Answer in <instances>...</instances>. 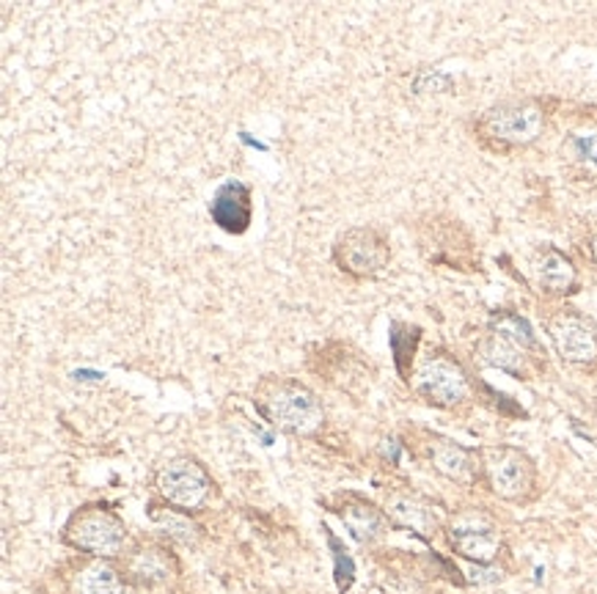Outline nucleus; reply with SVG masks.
<instances>
[{
    "mask_svg": "<svg viewBox=\"0 0 597 594\" xmlns=\"http://www.w3.org/2000/svg\"><path fill=\"white\" fill-rule=\"evenodd\" d=\"M422 451L427 466L447 482L460 484V487H474L482 482L479 451L468 449L463 443L447 435H436V432H424Z\"/></svg>",
    "mask_w": 597,
    "mask_h": 594,
    "instance_id": "nucleus-12",
    "label": "nucleus"
},
{
    "mask_svg": "<svg viewBox=\"0 0 597 594\" xmlns=\"http://www.w3.org/2000/svg\"><path fill=\"white\" fill-rule=\"evenodd\" d=\"M589 253H592V262H595V268H597V226L592 228V234H589Z\"/></svg>",
    "mask_w": 597,
    "mask_h": 594,
    "instance_id": "nucleus-21",
    "label": "nucleus"
},
{
    "mask_svg": "<svg viewBox=\"0 0 597 594\" xmlns=\"http://www.w3.org/2000/svg\"><path fill=\"white\" fill-rule=\"evenodd\" d=\"M548 127V111L537 97H510L485 108L474 122L482 144L494 149H528L543 138Z\"/></svg>",
    "mask_w": 597,
    "mask_h": 594,
    "instance_id": "nucleus-3",
    "label": "nucleus"
},
{
    "mask_svg": "<svg viewBox=\"0 0 597 594\" xmlns=\"http://www.w3.org/2000/svg\"><path fill=\"white\" fill-rule=\"evenodd\" d=\"M482 482L490 493L507 504H528L539 493V473L532 457L510 443L482 446Z\"/></svg>",
    "mask_w": 597,
    "mask_h": 594,
    "instance_id": "nucleus-6",
    "label": "nucleus"
},
{
    "mask_svg": "<svg viewBox=\"0 0 597 594\" xmlns=\"http://www.w3.org/2000/svg\"><path fill=\"white\" fill-rule=\"evenodd\" d=\"M443 534L449 548L471 565H496L504 550V531L499 520L482 507H465L449 515Z\"/></svg>",
    "mask_w": 597,
    "mask_h": 594,
    "instance_id": "nucleus-8",
    "label": "nucleus"
},
{
    "mask_svg": "<svg viewBox=\"0 0 597 594\" xmlns=\"http://www.w3.org/2000/svg\"><path fill=\"white\" fill-rule=\"evenodd\" d=\"M325 507L328 512H333L339 518V523L350 531L355 542L361 545H371L380 536H386L389 531V518H386L383 507H377L371 498L355 493V490H339V493L328 495L325 498Z\"/></svg>",
    "mask_w": 597,
    "mask_h": 594,
    "instance_id": "nucleus-13",
    "label": "nucleus"
},
{
    "mask_svg": "<svg viewBox=\"0 0 597 594\" xmlns=\"http://www.w3.org/2000/svg\"><path fill=\"white\" fill-rule=\"evenodd\" d=\"M151 484L160 502L191 515H196L215 493L209 471L191 455H176L157 466Z\"/></svg>",
    "mask_w": 597,
    "mask_h": 594,
    "instance_id": "nucleus-9",
    "label": "nucleus"
},
{
    "mask_svg": "<svg viewBox=\"0 0 597 594\" xmlns=\"http://www.w3.org/2000/svg\"><path fill=\"white\" fill-rule=\"evenodd\" d=\"M383 512L391 525L413 531V534L424 536V540L443 531V523H447L441 512H438V504L429 502L427 495L411 487H391L383 498Z\"/></svg>",
    "mask_w": 597,
    "mask_h": 594,
    "instance_id": "nucleus-14",
    "label": "nucleus"
},
{
    "mask_svg": "<svg viewBox=\"0 0 597 594\" xmlns=\"http://www.w3.org/2000/svg\"><path fill=\"white\" fill-rule=\"evenodd\" d=\"M256 413L292 437H314L325 426V408L306 383L284 374H265L251 394Z\"/></svg>",
    "mask_w": 597,
    "mask_h": 594,
    "instance_id": "nucleus-1",
    "label": "nucleus"
},
{
    "mask_svg": "<svg viewBox=\"0 0 597 594\" xmlns=\"http://www.w3.org/2000/svg\"><path fill=\"white\" fill-rule=\"evenodd\" d=\"M333 264L355 281L377 279L391 264V243L375 226H350L333 239Z\"/></svg>",
    "mask_w": 597,
    "mask_h": 594,
    "instance_id": "nucleus-10",
    "label": "nucleus"
},
{
    "mask_svg": "<svg viewBox=\"0 0 597 594\" xmlns=\"http://www.w3.org/2000/svg\"><path fill=\"white\" fill-rule=\"evenodd\" d=\"M532 275L548 297H568L578 289V268L557 245H539L532 253Z\"/></svg>",
    "mask_w": 597,
    "mask_h": 594,
    "instance_id": "nucleus-16",
    "label": "nucleus"
},
{
    "mask_svg": "<svg viewBox=\"0 0 597 594\" xmlns=\"http://www.w3.org/2000/svg\"><path fill=\"white\" fill-rule=\"evenodd\" d=\"M413 88H416V94H447L452 91V77L436 70H422L413 81Z\"/></svg>",
    "mask_w": 597,
    "mask_h": 594,
    "instance_id": "nucleus-19",
    "label": "nucleus"
},
{
    "mask_svg": "<svg viewBox=\"0 0 597 594\" xmlns=\"http://www.w3.org/2000/svg\"><path fill=\"white\" fill-rule=\"evenodd\" d=\"M548 342L564 363L584 372L597 369V322L578 309H557L546 320Z\"/></svg>",
    "mask_w": 597,
    "mask_h": 594,
    "instance_id": "nucleus-11",
    "label": "nucleus"
},
{
    "mask_svg": "<svg viewBox=\"0 0 597 594\" xmlns=\"http://www.w3.org/2000/svg\"><path fill=\"white\" fill-rule=\"evenodd\" d=\"M66 586L72 594H127L130 583L124 581L122 570L113 559H83L72 561L66 572Z\"/></svg>",
    "mask_w": 597,
    "mask_h": 594,
    "instance_id": "nucleus-17",
    "label": "nucleus"
},
{
    "mask_svg": "<svg viewBox=\"0 0 597 594\" xmlns=\"http://www.w3.org/2000/svg\"><path fill=\"white\" fill-rule=\"evenodd\" d=\"M479 358L487 367L517 380H534L546 369V350L532 322L512 309L496 311L487 320V331L479 342Z\"/></svg>",
    "mask_w": 597,
    "mask_h": 594,
    "instance_id": "nucleus-2",
    "label": "nucleus"
},
{
    "mask_svg": "<svg viewBox=\"0 0 597 594\" xmlns=\"http://www.w3.org/2000/svg\"><path fill=\"white\" fill-rule=\"evenodd\" d=\"M407 383L424 405L438 410H458L468 405L474 396L471 374L458 358L443 350H432L418 358Z\"/></svg>",
    "mask_w": 597,
    "mask_h": 594,
    "instance_id": "nucleus-5",
    "label": "nucleus"
},
{
    "mask_svg": "<svg viewBox=\"0 0 597 594\" xmlns=\"http://www.w3.org/2000/svg\"><path fill=\"white\" fill-rule=\"evenodd\" d=\"M130 536L127 523L113 507L102 502L83 504L66 518L61 529V542L81 556H94V559H113L122 556L127 548Z\"/></svg>",
    "mask_w": 597,
    "mask_h": 594,
    "instance_id": "nucleus-4",
    "label": "nucleus"
},
{
    "mask_svg": "<svg viewBox=\"0 0 597 594\" xmlns=\"http://www.w3.org/2000/svg\"><path fill=\"white\" fill-rule=\"evenodd\" d=\"M209 218L221 232L245 234L254 223V190L240 180H227L215 187L209 198Z\"/></svg>",
    "mask_w": 597,
    "mask_h": 594,
    "instance_id": "nucleus-15",
    "label": "nucleus"
},
{
    "mask_svg": "<svg viewBox=\"0 0 597 594\" xmlns=\"http://www.w3.org/2000/svg\"><path fill=\"white\" fill-rule=\"evenodd\" d=\"M117 565L124 581L138 589H171L182 578L176 545L166 536H133Z\"/></svg>",
    "mask_w": 597,
    "mask_h": 594,
    "instance_id": "nucleus-7",
    "label": "nucleus"
},
{
    "mask_svg": "<svg viewBox=\"0 0 597 594\" xmlns=\"http://www.w3.org/2000/svg\"><path fill=\"white\" fill-rule=\"evenodd\" d=\"M146 515L160 529V536H166L174 545H182V548H198L202 545L204 525L191 512H182V509H174L160 498H155V502L146 504Z\"/></svg>",
    "mask_w": 597,
    "mask_h": 594,
    "instance_id": "nucleus-18",
    "label": "nucleus"
},
{
    "mask_svg": "<svg viewBox=\"0 0 597 594\" xmlns=\"http://www.w3.org/2000/svg\"><path fill=\"white\" fill-rule=\"evenodd\" d=\"M568 149L573 152V158L584 160V163L595 165V169H597V133L570 135Z\"/></svg>",
    "mask_w": 597,
    "mask_h": 594,
    "instance_id": "nucleus-20",
    "label": "nucleus"
}]
</instances>
